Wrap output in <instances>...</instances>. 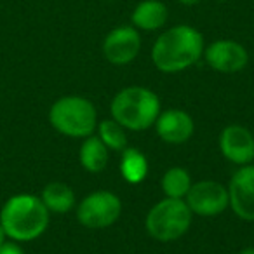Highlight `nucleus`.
I'll list each match as a JSON object with an SVG mask.
<instances>
[{
    "mask_svg": "<svg viewBox=\"0 0 254 254\" xmlns=\"http://www.w3.org/2000/svg\"><path fill=\"white\" fill-rule=\"evenodd\" d=\"M49 122L64 136L87 138L98 126V113L89 99L82 96H64L51 106Z\"/></svg>",
    "mask_w": 254,
    "mask_h": 254,
    "instance_id": "20e7f679",
    "label": "nucleus"
},
{
    "mask_svg": "<svg viewBox=\"0 0 254 254\" xmlns=\"http://www.w3.org/2000/svg\"><path fill=\"white\" fill-rule=\"evenodd\" d=\"M204 58L212 70L221 71V73H237V71L244 70L249 61L246 47L228 39L209 44L204 49Z\"/></svg>",
    "mask_w": 254,
    "mask_h": 254,
    "instance_id": "1a4fd4ad",
    "label": "nucleus"
},
{
    "mask_svg": "<svg viewBox=\"0 0 254 254\" xmlns=\"http://www.w3.org/2000/svg\"><path fill=\"white\" fill-rule=\"evenodd\" d=\"M157 134L169 145H181L193 134V120L183 110H167L155 120Z\"/></svg>",
    "mask_w": 254,
    "mask_h": 254,
    "instance_id": "f8f14e48",
    "label": "nucleus"
},
{
    "mask_svg": "<svg viewBox=\"0 0 254 254\" xmlns=\"http://www.w3.org/2000/svg\"><path fill=\"white\" fill-rule=\"evenodd\" d=\"M191 223V211L183 198L166 197L157 202L146 214V230L159 242L178 240L188 232Z\"/></svg>",
    "mask_w": 254,
    "mask_h": 254,
    "instance_id": "39448f33",
    "label": "nucleus"
},
{
    "mask_svg": "<svg viewBox=\"0 0 254 254\" xmlns=\"http://www.w3.org/2000/svg\"><path fill=\"white\" fill-rule=\"evenodd\" d=\"M99 136L98 138L105 143L108 150H115V152H124L127 148V134L126 129L120 126L117 120H103L98 126Z\"/></svg>",
    "mask_w": 254,
    "mask_h": 254,
    "instance_id": "a211bd4d",
    "label": "nucleus"
},
{
    "mask_svg": "<svg viewBox=\"0 0 254 254\" xmlns=\"http://www.w3.org/2000/svg\"><path fill=\"white\" fill-rule=\"evenodd\" d=\"M191 187L190 174L183 167H171L166 171L162 178V190L166 197L171 198H185Z\"/></svg>",
    "mask_w": 254,
    "mask_h": 254,
    "instance_id": "f3484780",
    "label": "nucleus"
},
{
    "mask_svg": "<svg viewBox=\"0 0 254 254\" xmlns=\"http://www.w3.org/2000/svg\"><path fill=\"white\" fill-rule=\"evenodd\" d=\"M141 49V37L134 26H117L103 40V56L117 66L129 64L136 60Z\"/></svg>",
    "mask_w": 254,
    "mask_h": 254,
    "instance_id": "6e6552de",
    "label": "nucleus"
},
{
    "mask_svg": "<svg viewBox=\"0 0 254 254\" xmlns=\"http://www.w3.org/2000/svg\"><path fill=\"white\" fill-rule=\"evenodd\" d=\"M216 2H228V0H216Z\"/></svg>",
    "mask_w": 254,
    "mask_h": 254,
    "instance_id": "5701e85b",
    "label": "nucleus"
},
{
    "mask_svg": "<svg viewBox=\"0 0 254 254\" xmlns=\"http://www.w3.org/2000/svg\"><path fill=\"white\" fill-rule=\"evenodd\" d=\"M219 148L226 160L247 166L254 160V136L242 126H228L219 136Z\"/></svg>",
    "mask_w": 254,
    "mask_h": 254,
    "instance_id": "9b49d317",
    "label": "nucleus"
},
{
    "mask_svg": "<svg viewBox=\"0 0 254 254\" xmlns=\"http://www.w3.org/2000/svg\"><path fill=\"white\" fill-rule=\"evenodd\" d=\"M122 212L120 198L112 191H94L87 195L77 207V218L85 228L101 230L112 226Z\"/></svg>",
    "mask_w": 254,
    "mask_h": 254,
    "instance_id": "423d86ee",
    "label": "nucleus"
},
{
    "mask_svg": "<svg viewBox=\"0 0 254 254\" xmlns=\"http://www.w3.org/2000/svg\"><path fill=\"white\" fill-rule=\"evenodd\" d=\"M167 18H169V11L160 0H143L134 7L131 16L134 28L145 30V32L160 30L167 23Z\"/></svg>",
    "mask_w": 254,
    "mask_h": 254,
    "instance_id": "ddd939ff",
    "label": "nucleus"
},
{
    "mask_svg": "<svg viewBox=\"0 0 254 254\" xmlns=\"http://www.w3.org/2000/svg\"><path fill=\"white\" fill-rule=\"evenodd\" d=\"M204 54V37L197 28L176 25L160 33L152 47V61L164 73H178L193 66Z\"/></svg>",
    "mask_w": 254,
    "mask_h": 254,
    "instance_id": "f257e3e1",
    "label": "nucleus"
},
{
    "mask_svg": "<svg viewBox=\"0 0 254 254\" xmlns=\"http://www.w3.org/2000/svg\"><path fill=\"white\" fill-rule=\"evenodd\" d=\"M5 233H4V230H2V226H0V246H2V244L5 242Z\"/></svg>",
    "mask_w": 254,
    "mask_h": 254,
    "instance_id": "4be33fe9",
    "label": "nucleus"
},
{
    "mask_svg": "<svg viewBox=\"0 0 254 254\" xmlns=\"http://www.w3.org/2000/svg\"><path fill=\"white\" fill-rule=\"evenodd\" d=\"M49 225V211L42 198L19 193L7 198L0 211V226L5 237L16 242H30L40 237Z\"/></svg>",
    "mask_w": 254,
    "mask_h": 254,
    "instance_id": "f03ea898",
    "label": "nucleus"
},
{
    "mask_svg": "<svg viewBox=\"0 0 254 254\" xmlns=\"http://www.w3.org/2000/svg\"><path fill=\"white\" fill-rule=\"evenodd\" d=\"M120 173L127 183H141L148 174L146 157L136 148H126L122 153V160H120Z\"/></svg>",
    "mask_w": 254,
    "mask_h": 254,
    "instance_id": "dca6fc26",
    "label": "nucleus"
},
{
    "mask_svg": "<svg viewBox=\"0 0 254 254\" xmlns=\"http://www.w3.org/2000/svg\"><path fill=\"white\" fill-rule=\"evenodd\" d=\"M185 202L190 207L191 214L212 218V216L221 214L230 205L228 188H225L218 181H198L190 187Z\"/></svg>",
    "mask_w": 254,
    "mask_h": 254,
    "instance_id": "0eeeda50",
    "label": "nucleus"
},
{
    "mask_svg": "<svg viewBox=\"0 0 254 254\" xmlns=\"http://www.w3.org/2000/svg\"><path fill=\"white\" fill-rule=\"evenodd\" d=\"M0 254H25V251L16 242H4L0 246Z\"/></svg>",
    "mask_w": 254,
    "mask_h": 254,
    "instance_id": "6ab92c4d",
    "label": "nucleus"
},
{
    "mask_svg": "<svg viewBox=\"0 0 254 254\" xmlns=\"http://www.w3.org/2000/svg\"><path fill=\"white\" fill-rule=\"evenodd\" d=\"M80 164L89 173H101L108 164V148L98 136H87L80 146Z\"/></svg>",
    "mask_w": 254,
    "mask_h": 254,
    "instance_id": "2eb2a0df",
    "label": "nucleus"
},
{
    "mask_svg": "<svg viewBox=\"0 0 254 254\" xmlns=\"http://www.w3.org/2000/svg\"><path fill=\"white\" fill-rule=\"evenodd\" d=\"M42 202L47 207L49 212H56V214H64L68 212L75 204V193L68 185L54 181L49 183L42 190Z\"/></svg>",
    "mask_w": 254,
    "mask_h": 254,
    "instance_id": "4468645a",
    "label": "nucleus"
},
{
    "mask_svg": "<svg viewBox=\"0 0 254 254\" xmlns=\"http://www.w3.org/2000/svg\"><path fill=\"white\" fill-rule=\"evenodd\" d=\"M113 120L129 131H145L160 115V99L153 91L139 85L126 87L112 99Z\"/></svg>",
    "mask_w": 254,
    "mask_h": 254,
    "instance_id": "7ed1b4c3",
    "label": "nucleus"
},
{
    "mask_svg": "<svg viewBox=\"0 0 254 254\" xmlns=\"http://www.w3.org/2000/svg\"><path fill=\"white\" fill-rule=\"evenodd\" d=\"M230 207L240 219L254 221V166H242L228 185Z\"/></svg>",
    "mask_w": 254,
    "mask_h": 254,
    "instance_id": "9d476101",
    "label": "nucleus"
},
{
    "mask_svg": "<svg viewBox=\"0 0 254 254\" xmlns=\"http://www.w3.org/2000/svg\"><path fill=\"white\" fill-rule=\"evenodd\" d=\"M178 2H180L181 5H188V7H190V5H197V4H200L202 0H178Z\"/></svg>",
    "mask_w": 254,
    "mask_h": 254,
    "instance_id": "aec40b11",
    "label": "nucleus"
},
{
    "mask_svg": "<svg viewBox=\"0 0 254 254\" xmlns=\"http://www.w3.org/2000/svg\"><path fill=\"white\" fill-rule=\"evenodd\" d=\"M239 254H254V247H247V249H242Z\"/></svg>",
    "mask_w": 254,
    "mask_h": 254,
    "instance_id": "412c9836",
    "label": "nucleus"
}]
</instances>
